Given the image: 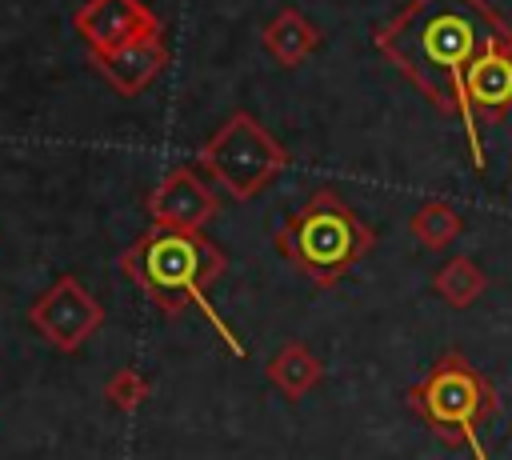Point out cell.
I'll list each match as a JSON object with an SVG mask.
<instances>
[{"instance_id":"5","label":"cell","mask_w":512,"mask_h":460,"mask_svg":"<svg viewBox=\"0 0 512 460\" xmlns=\"http://www.w3.org/2000/svg\"><path fill=\"white\" fill-rule=\"evenodd\" d=\"M288 148L244 108H236L196 152V164L232 196V200H252L260 196L284 168H288Z\"/></svg>"},{"instance_id":"2","label":"cell","mask_w":512,"mask_h":460,"mask_svg":"<svg viewBox=\"0 0 512 460\" xmlns=\"http://www.w3.org/2000/svg\"><path fill=\"white\" fill-rule=\"evenodd\" d=\"M228 256L220 244H212L204 232H172V228H148L120 252V272L168 316L176 320L184 308H200L232 356H244V344L236 332L208 308V288L224 276Z\"/></svg>"},{"instance_id":"11","label":"cell","mask_w":512,"mask_h":460,"mask_svg":"<svg viewBox=\"0 0 512 460\" xmlns=\"http://www.w3.org/2000/svg\"><path fill=\"white\" fill-rule=\"evenodd\" d=\"M264 52L280 68H300L316 48H320V28L300 12V8H280L264 28H260Z\"/></svg>"},{"instance_id":"15","label":"cell","mask_w":512,"mask_h":460,"mask_svg":"<svg viewBox=\"0 0 512 460\" xmlns=\"http://www.w3.org/2000/svg\"><path fill=\"white\" fill-rule=\"evenodd\" d=\"M148 392H152V384H148L144 372H136V368H120V372H112L108 384H104V400H108L116 412H136V408L148 400Z\"/></svg>"},{"instance_id":"7","label":"cell","mask_w":512,"mask_h":460,"mask_svg":"<svg viewBox=\"0 0 512 460\" xmlns=\"http://www.w3.org/2000/svg\"><path fill=\"white\" fill-rule=\"evenodd\" d=\"M152 228H172V232H204L208 220H216L220 200L208 188V180L192 164H176L160 176V184L144 200Z\"/></svg>"},{"instance_id":"8","label":"cell","mask_w":512,"mask_h":460,"mask_svg":"<svg viewBox=\"0 0 512 460\" xmlns=\"http://www.w3.org/2000/svg\"><path fill=\"white\" fill-rule=\"evenodd\" d=\"M88 52H112L152 28H164L144 0H84L72 16Z\"/></svg>"},{"instance_id":"3","label":"cell","mask_w":512,"mask_h":460,"mask_svg":"<svg viewBox=\"0 0 512 460\" xmlns=\"http://www.w3.org/2000/svg\"><path fill=\"white\" fill-rule=\"evenodd\" d=\"M372 248L376 232L336 188H316L276 228V252L316 288H336L344 272L356 268Z\"/></svg>"},{"instance_id":"4","label":"cell","mask_w":512,"mask_h":460,"mask_svg":"<svg viewBox=\"0 0 512 460\" xmlns=\"http://www.w3.org/2000/svg\"><path fill=\"white\" fill-rule=\"evenodd\" d=\"M404 400L448 448H468L472 460H488L476 432L500 412V396L464 352L436 356V364L404 392Z\"/></svg>"},{"instance_id":"12","label":"cell","mask_w":512,"mask_h":460,"mask_svg":"<svg viewBox=\"0 0 512 460\" xmlns=\"http://www.w3.org/2000/svg\"><path fill=\"white\" fill-rule=\"evenodd\" d=\"M268 384L284 396V400H304L320 380H324V364L320 356L304 344V340H288L276 348V356L264 364Z\"/></svg>"},{"instance_id":"1","label":"cell","mask_w":512,"mask_h":460,"mask_svg":"<svg viewBox=\"0 0 512 460\" xmlns=\"http://www.w3.org/2000/svg\"><path fill=\"white\" fill-rule=\"evenodd\" d=\"M376 52L432 100L436 112L464 124L472 164L484 172L480 132L468 116L464 80L496 48H512V24L488 0H408L372 28Z\"/></svg>"},{"instance_id":"6","label":"cell","mask_w":512,"mask_h":460,"mask_svg":"<svg viewBox=\"0 0 512 460\" xmlns=\"http://www.w3.org/2000/svg\"><path fill=\"white\" fill-rule=\"evenodd\" d=\"M28 324L56 352H76L104 324V308L76 276H56L52 288L40 292L36 304L28 308Z\"/></svg>"},{"instance_id":"9","label":"cell","mask_w":512,"mask_h":460,"mask_svg":"<svg viewBox=\"0 0 512 460\" xmlns=\"http://www.w3.org/2000/svg\"><path fill=\"white\" fill-rule=\"evenodd\" d=\"M88 60L112 84L116 96H140L168 68V40H164V28H152L112 52H88Z\"/></svg>"},{"instance_id":"10","label":"cell","mask_w":512,"mask_h":460,"mask_svg":"<svg viewBox=\"0 0 512 460\" xmlns=\"http://www.w3.org/2000/svg\"><path fill=\"white\" fill-rule=\"evenodd\" d=\"M468 116L480 132V124H500L512 112V48L488 52L464 80Z\"/></svg>"},{"instance_id":"13","label":"cell","mask_w":512,"mask_h":460,"mask_svg":"<svg viewBox=\"0 0 512 460\" xmlns=\"http://www.w3.org/2000/svg\"><path fill=\"white\" fill-rule=\"evenodd\" d=\"M408 232L416 236V244H424L428 252H444L460 232H464V216L456 204L428 196L416 204V212L408 216Z\"/></svg>"},{"instance_id":"14","label":"cell","mask_w":512,"mask_h":460,"mask_svg":"<svg viewBox=\"0 0 512 460\" xmlns=\"http://www.w3.org/2000/svg\"><path fill=\"white\" fill-rule=\"evenodd\" d=\"M484 288H488V276L472 256H452L448 264L432 272V292L448 308H472L484 296Z\"/></svg>"}]
</instances>
